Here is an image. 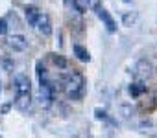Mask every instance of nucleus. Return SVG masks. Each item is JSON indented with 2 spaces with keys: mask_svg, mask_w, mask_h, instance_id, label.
Masks as SVG:
<instances>
[{
  "mask_svg": "<svg viewBox=\"0 0 157 138\" xmlns=\"http://www.w3.org/2000/svg\"><path fill=\"white\" fill-rule=\"evenodd\" d=\"M13 85H15V94H17V98H15V105H17V109H21V111H28L30 105H32V83H30L28 76H24V74H17Z\"/></svg>",
  "mask_w": 157,
  "mask_h": 138,
  "instance_id": "1",
  "label": "nucleus"
},
{
  "mask_svg": "<svg viewBox=\"0 0 157 138\" xmlns=\"http://www.w3.org/2000/svg\"><path fill=\"white\" fill-rule=\"evenodd\" d=\"M35 68H37V78H39V98H41V105L43 107H50L52 101H54V96H56V87L50 81L48 72H46V68L43 66L41 61L35 64Z\"/></svg>",
  "mask_w": 157,
  "mask_h": 138,
  "instance_id": "2",
  "label": "nucleus"
},
{
  "mask_svg": "<svg viewBox=\"0 0 157 138\" xmlns=\"http://www.w3.org/2000/svg\"><path fill=\"white\" fill-rule=\"evenodd\" d=\"M83 85H85L83 76H82L80 72H76V70L68 72V74L63 78V89H65L67 96L72 98V100H78V98L83 94Z\"/></svg>",
  "mask_w": 157,
  "mask_h": 138,
  "instance_id": "3",
  "label": "nucleus"
},
{
  "mask_svg": "<svg viewBox=\"0 0 157 138\" xmlns=\"http://www.w3.org/2000/svg\"><path fill=\"white\" fill-rule=\"evenodd\" d=\"M94 9H96V15H98V19L105 24V28H107V31H117V22H115V19L107 13V9L105 8H102V4H96L94 6Z\"/></svg>",
  "mask_w": 157,
  "mask_h": 138,
  "instance_id": "4",
  "label": "nucleus"
},
{
  "mask_svg": "<svg viewBox=\"0 0 157 138\" xmlns=\"http://www.w3.org/2000/svg\"><path fill=\"white\" fill-rule=\"evenodd\" d=\"M35 28H37V31L43 33L44 37L52 35V22H50V17H48L46 13H41L39 19H37V22H35Z\"/></svg>",
  "mask_w": 157,
  "mask_h": 138,
  "instance_id": "5",
  "label": "nucleus"
},
{
  "mask_svg": "<svg viewBox=\"0 0 157 138\" xmlns=\"http://www.w3.org/2000/svg\"><path fill=\"white\" fill-rule=\"evenodd\" d=\"M10 46L17 52H24L28 48V41H26L24 35H11L10 37Z\"/></svg>",
  "mask_w": 157,
  "mask_h": 138,
  "instance_id": "6",
  "label": "nucleus"
},
{
  "mask_svg": "<svg viewBox=\"0 0 157 138\" xmlns=\"http://www.w3.org/2000/svg\"><path fill=\"white\" fill-rule=\"evenodd\" d=\"M151 72H153V66H151L150 61H146V59L139 61V64H137V74H139L140 78H150Z\"/></svg>",
  "mask_w": 157,
  "mask_h": 138,
  "instance_id": "7",
  "label": "nucleus"
},
{
  "mask_svg": "<svg viewBox=\"0 0 157 138\" xmlns=\"http://www.w3.org/2000/svg\"><path fill=\"white\" fill-rule=\"evenodd\" d=\"M24 15H26V20H28V24L35 26V22H37L39 15H41V11H39L35 6H26V8H24Z\"/></svg>",
  "mask_w": 157,
  "mask_h": 138,
  "instance_id": "8",
  "label": "nucleus"
},
{
  "mask_svg": "<svg viewBox=\"0 0 157 138\" xmlns=\"http://www.w3.org/2000/svg\"><path fill=\"white\" fill-rule=\"evenodd\" d=\"M74 55L80 59L82 63H89V61H91V53H89L87 48H83L82 44H74Z\"/></svg>",
  "mask_w": 157,
  "mask_h": 138,
  "instance_id": "9",
  "label": "nucleus"
},
{
  "mask_svg": "<svg viewBox=\"0 0 157 138\" xmlns=\"http://www.w3.org/2000/svg\"><path fill=\"white\" fill-rule=\"evenodd\" d=\"M142 92H146V85H142V83H133V85L129 87V94H131L133 98L140 96Z\"/></svg>",
  "mask_w": 157,
  "mask_h": 138,
  "instance_id": "10",
  "label": "nucleus"
},
{
  "mask_svg": "<svg viewBox=\"0 0 157 138\" xmlns=\"http://www.w3.org/2000/svg\"><path fill=\"white\" fill-rule=\"evenodd\" d=\"M74 8L80 13H85L91 8V0H74Z\"/></svg>",
  "mask_w": 157,
  "mask_h": 138,
  "instance_id": "11",
  "label": "nucleus"
},
{
  "mask_svg": "<svg viewBox=\"0 0 157 138\" xmlns=\"http://www.w3.org/2000/svg\"><path fill=\"white\" fill-rule=\"evenodd\" d=\"M124 26H133L137 22V11H131V13H126L124 15Z\"/></svg>",
  "mask_w": 157,
  "mask_h": 138,
  "instance_id": "12",
  "label": "nucleus"
},
{
  "mask_svg": "<svg viewBox=\"0 0 157 138\" xmlns=\"http://www.w3.org/2000/svg\"><path fill=\"white\" fill-rule=\"evenodd\" d=\"M52 61H54L59 68H65V66H67V61H65L61 55H57V53H54V55H52Z\"/></svg>",
  "mask_w": 157,
  "mask_h": 138,
  "instance_id": "13",
  "label": "nucleus"
},
{
  "mask_svg": "<svg viewBox=\"0 0 157 138\" xmlns=\"http://www.w3.org/2000/svg\"><path fill=\"white\" fill-rule=\"evenodd\" d=\"M2 66H4V70L11 72V70H13V61H11L10 57H4V59H2Z\"/></svg>",
  "mask_w": 157,
  "mask_h": 138,
  "instance_id": "14",
  "label": "nucleus"
},
{
  "mask_svg": "<svg viewBox=\"0 0 157 138\" xmlns=\"http://www.w3.org/2000/svg\"><path fill=\"white\" fill-rule=\"evenodd\" d=\"M8 33V22L6 19H0V35H6Z\"/></svg>",
  "mask_w": 157,
  "mask_h": 138,
  "instance_id": "15",
  "label": "nucleus"
},
{
  "mask_svg": "<svg viewBox=\"0 0 157 138\" xmlns=\"http://www.w3.org/2000/svg\"><path fill=\"white\" fill-rule=\"evenodd\" d=\"M96 118H105V112L100 111V109H96Z\"/></svg>",
  "mask_w": 157,
  "mask_h": 138,
  "instance_id": "16",
  "label": "nucleus"
},
{
  "mask_svg": "<svg viewBox=\"0 0 157 138\" xmlns=\"http://www.w3.org/2000/svg\"><path fill=\"white\" fill-rule=\"evenodd\" d=\"M126 2H129V0H126Z\"/></svg>",
  "mask_w": 157,
  "mask_h": 138,
  "instance_id": "17",
  "label": "nucleus"
},
{
  "mask_svg": "<svg viewBox=\"0 0 157 138\" xmlns=\"http://www.w3.org/2000/svg\"><path fill=\"white\" fill-rule=\"evenodd\" d=\"M0 138H2V136H0Z\"/></svg>",
  "mask_w": 157,
  "mask_h": 138,
  "instance_id": "18",
  "label": "nucleus"
}]
</instances>
